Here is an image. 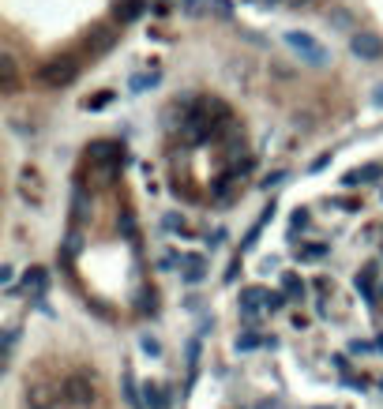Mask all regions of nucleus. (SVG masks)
<instances>
[{"mask_svg":"<svg viewBox=\"0 0 383 409\" xmlns=\"http://www.w3.org/2000/svg\"><path fill=\"white\" fill-rule=\"evenodd\" d=\"M60 390H64V402L76 406V409L94 406V398H98V387H94V379H91L86 372H71V375H64Z\"/></svg>","mask_w":383,"mask_h":409,"instance_id":"1","label":"nucleus"},{"mask_svg":"<svg viewBox=\"0 0 383 409\" xmlns=\"http://www.w3.org/2000/svg\"><path fill=\"white\" fill-rule=\"evenodd\" d=\"M60 402H64L60 383H53V379L27 383V409H57Z\"/></svg>","mask_w":383,"mask_h":409,"instance_id":"2","label":"nucleus"},{"mask_svg":"<svg viewBox=\"0 0 383 409\" xmlns=\"http://www.w3.org/2000/svg\"><path fill=\"white\" fill-rule=\"evenodd\" d=\"M76 71H79V60L76 57H57V60L45 64V68H38V79H42L45 86H64V83H71V79H76Z\"/></svg>","mask_w":383,"mask_h":409,"instance_id":"3","label":"nucleus"},{"mask_svg":"<svg viewBox=\"0 0 383 409\" xmlns=\"http://www.w3.org/2000/svg\"><path fill=\"white\" fill-rule=\"evenodd\" d=\"M286 45H290V49L297 53L301 60H308V64H323V60H327V49H323L319 42H312V34L290 30V34H286Z\"/></svg>","mask_w":383,"mask_h":409,"instance_id":"4","label":"nucleus"},{"mask_svg":"<svg viewBox=\"0 0 383 409\" xmlns=\"http://www.w3.org/2000/svg\"><path fill=\"white\" fill-rule=\"evenodd\" d=\"M45 285H49V270H45V267H27V270H23V293H27L30 304L42 308V312H45V301H42Z\"/></svg>","mask_w":383,"mask_h":409,"instance_id":"5","label":"nucleus"},{"mask_svg":"<svg viewBox=\"0 0 383 409\" xmlns=\"http://www.w3.org/2000/svg\"><path fill=\"white\" fill-rule=\"evenodd\" d=\"M207 270H211L207 255H199V252H185V255H181V267H177V274L185 278L188 285H199V282L207 278Z\"/></svg>","mask_w":383,"mask_h":409,"instance_id":"6","label":"nucleus"},{"mask_svg":"<svg viewBox=\"0 0 383 409\" xmlns=\"http://www.w3.org/2000/svg\"><path fill=\"white\" fill-rule=\"evenodd\" d=\"M263 304H267V290H259V285H244L241 296H237V308H241L244 323H255V316L263 312Z\"/></svg>","mask_w":383,"mask_h":409,"instance_id":"7","label":"nucleus"},{"mask_svg":"<svg viewBox=\"0 0 383 409\" xmlns=\"http://www.w3.org/2000/svg\"><path fill=\"white\" fill-rule=\"evenodd\" d=\"M380 180H383V162H369V165H361V170L342 176L346 188H369V184H380Z\"/></svg>","mask_w":383,"mask_h":409,"instance_id":"8","label":"nucleus"},{"mask_svg":"<svg viewBox=\"0 0 383 409\" xmlns=\"http://www.w3.org/2000/svg\"><path fill=\"white\" fill-rule=\"evenodd\" d=\"M327 255H331L327 240H301V244H293V259L297 263H323Z\"/></svg>","mask_w":383,"mask_h":409,"instance_id":"9","label":"nucleus"},{"mask_svg":"<svg viewBox=\"0 0 383 409\" xmlns=\"http://www.w3.org/2000/svg\"><path fill=\"white\" fill-rule=\"evenodd\" d=\"M376 278H380V267H376V263H364V267L357 270V278H353L357 293H361L369 304H376V296H380V290H376Z\"/></svg>","mask_w":383,"mask_h":409,"instance_id":"10","label":"nucleus"},{"mask_svg":"<svg viewBox=\"0 0 383 409\" xmlns=\"http://www.w3.org/2000/svg\"><path fill=\"white\" fill-rule=\"evenodd\" d=\"M349 49H353V57H361V60H380L383 57V42L376 34H353L349 38Z\"/></svg>","mask_w":383,"mask_h":409,"instance_id":"11","label":"nucleus"},{"mask_svg":"<svg viewBox=\"0 0 383 409\" xmlns=\"http://www.w3.org/2000/svg\"><path fill=\"white\" fill-rule=\"evenodd\" d=\"M237 353H252V349H275V334H259V331H241L233 342Z\"/></svg>","mask_w":383,"mask_h":409,"instance_id":"12","label":"nucleus"},{"mask_svg":"<svg viewBox=\"0 0 383 409\" xmlns=\"http://www.w3.org/2000/svg\"><path fill=\"white\" fill-rule=\"evenodd\" d=\"M282 293L290 296V301H301V304H305V296H308V282L297 274V270H286V274H282Z\"/></svg>","mask_w":383,"mask_h":409,"instance_id":"13","label":"nucleus"},{"mask_svg":"<svg viewBox=\"0 0 383 409\" xmlns=\"http://www.w3.org/2000/svg\"><path fill=\"white\" fill-rule=\"evenodd\" d=\"M143 406H150V409H165V406H170V390L158 387V383H143Z\"/></svg>","mask_w":383,"mask_h":409,"instance_id":"14","label":"nucleus"},{"mask_svg":"<svg viewBox=\"0 0 383 409\" xmlns=\"http://www.w3.org/2000/svg\"><path fill=\"white\" fill-rule=\"evenodd\" d=\"M162 226L170 229V233H181V237H196V229H192L185 218H177V214H165V218H162Z\"/></svg>","mask_w":383,"mask_h":409,"instance_id":"15","label":"nucleus"},{"mask_svg":"<svg viewBox=\"0 0 383 409\" xmlns=\"http://www.w3.org/2000/svg\"><path fill=\"white\" fill-rule=\"evenodd\" d=\"M286 301H290V296H286L282 290H275V293L267 290V304H263V312H267V316H275V312H286Z\"/></svg>","mask_w":383,"mask_h":409,"instance_id":"16","label":"nucleus"},{"mask_svg":"<svg viewBox=\"0 0 383 409\" xmlns=\"http://www.w3.org/2000/svg\"><path fill=\"white\" fill-rule=\"evenodd\" d=\"M143 12V0H128V4L117 8V23H128V19H135V15Z\"/></svg>","mask_w":383,"mask_h":409,"instance_id":"17","label":"nucleus"},{"mask_svg":"<svg viewBox=\"0 0 383 409\" xmlns=\"http://www.w3.org/2000/svg\"><path fill=\"white\" fill-rule=\"evenodd\" d=\"M4 91L8 94L15 91V57L12 53H4Z\"/></svg>","mask_w":383,"mask_h":409,"instance_id":"18","label":"nucleus"},{"mask_svg":"<svg viewBox=\"0 0 383 409\" xmlns=\"http://www.w3.org/2000/svg\"><path fill=\"white\" fill-rule=\"evenodd\" d=\"M109 102H113V94L102 91V94H94V98H86V102H83V109H86V113H91V109H106Z\"/></svg>","mask_w":383,"mask_h":409,"instance_id":"19","label":"nucleus"},{"mask_svg":"<svg viewBox=\"0 0 383 409\" xmlns=\"http://www.w3.org/2000/svg\"><path fill=\"white\" fill-rule=\"evenodd\" d=\"M308 218H312V211L297 207V211H293V222H290V229H293V233H297V229H308Z\"/></svg>","mask_w":383,"mask_h":409,"instance_id":"20","label":"nucleus"},{"mask_svg":"<svg viewBox=\"0 0 383 409\" xmlns=\"http://www.w3.org/2000/svg\"><path fill=\"white\" fill-rule=\"evenodd\" d=\"M117 226H121V233H124L128 240H139V229H135V218H132V214H124V218L117 222Z\"/></svg>","mask_w":383,"mask_h":409,"instance_id":"21","label":"nucleus"},{"mask_svg":"<svg viewBox=\"0 0 383 409\" xmlns=\"http://www.w3.org/2000/svg\"><path fill=\"white\" fill-rule=\"evenodd\" d=\"M349 353H353V357H364V353H376V342H361V338H353V342H349Z\"/></svg>","mask_w":383,"mask_h":409,"instance_id":"22","label":"nucleus"},{"mask_svg":"<svg viewBox=\"0 0 383 409\" xmlns=\"http://www.w3.org/2000/svg\"><path fill=\"white\" fill-rule=\"evenodd\" d=\"M154 83H158V71H143V75H135V79H132L135 91H143V86H154Z\"/></svg>","mask_w":383,"mask_h":409,"instance_id":"23","label":"nucleus"},{"mask_svg":"<svg viewBox=\"0 0 383 409\" xmlns=\"http://www.w3.org/2000/svg\"><path fill=\"white\" fill-rule=\"evenodd\" d=\"M331 207H338V211H361V203H357V199H346V196L331 199Z\"/></svg>","mask_w":383,"mask_h":409,"instance_id":"24","label":"nucleus"},{"mask_svg":"<svg viewBox=\"0 0 383 409\" xmlns=\"http://www.w3.org/2000/svg\"><path fill=\"white\" fill-rule=\"evenodd\" d=\"M143 353H147V357H158V353H162V346H158L154 338H143Z\"/></svg>","mask_w":383,"mask_h":409,"instance_id":"25","label":"nucleus"},{"mask_svg":"<svg viewBox=\"0 0 383 409\" xmlns=\"http://www.w3.org/2000/svg\"><path fill=\"white\" fill-rule=\"evenodd\" d=\"M0 282H4V285L15 282V267H12V263H4V270H0Z\"/></svg>","mask_w":383,"mask_h":409,"instance_id":"26","label":"nucleus"},{"mask_svg":"<svg viewBox=\"0 0 383 409\" xmlns=\"http://www.w3.org/2000/svg\"><path fill=\"white\" fill-rule=\"evenodd\" d=\"M226 240V229H214V233H207V244H222Z\"/></svg>","mask_w":383,"mask_h":409,"instance_id":"27","label":"nucleus"},{"mask_svg":"<svg viewBox=\"0 0 383 409\" xmlns=\"http://www.w3.org/2000/svg\"><path fill=\"white\" fill-rule=\"evenodd\" d=\"M282 4H286V8H308L312 0H282Z\"/></svg>","mask_w":383,"mask_h":409,"instance_id":"28","label":"nucleus"},{"mask_svg":"<svg viewBox=\"0 0 383 409\" xmlns=\"http://www.w3.org/2000/svg\"><path fill=\"white\" fill-rule=\"evenodd\" d=\"M214 8H218V15H229V0H214Z\"/></svg>","mask_w":383,"mask_h":409,"instance_id":"29","label":"nucleus"},{"mask_svg":"<svg viewBox=\"0 0 383 409\" xmlns=\"http://www.w3.org/2000/svg\"><path fill=\"white\" fill-rule=\"evenodd\" d=\"M372 98H376V106L383 109V86H376V91H372Z\"/></svg>","mask_w":383,"mask_h":409,"instance_id":"30","label":"nucleus"},{"mask_svg":"<svg viewBox=\"0 0 383 409\" xmlns=\"http://www.w3.org/2000/svg\"><path fill=\"white\" fill-rule=\"evenodd\" d=\"M376 353H383V331L376 334Z\"/></svg>","mask_w":383,"mask_h":409,"instance_id":"31","label":"nucleus"},{"mask_svg":"<svg viewBox=\"0 0 383 409\" xmlns=\"http://www.w3.org/2000/svg\"><path fill=\"white\" fill-rule=\"evenodd\" d=\"M380 199H383V188H380Z\"/></svg>","mask_w":383,"mask_h":409,"instance_id":"32","label":"nucleus"},{"mask_svg":"<svg viewBox=\"0 0 383 409\" xmlns=\"http://www.w3.org/2000/svg\"><path fill=\"white\" fill-rule=\"evenodd\" d=\"M188 4H196V0H188Z\"/></svg>","mask_w":383,"mask_h":409,"instance_id":"33","label":"nucleus"},{"mask_svg":"<svg viewBox=\"0 0 383 409\" xmlns=\"http://www.w3.org/2000/svg\"><path fill=\"white\" fill-rule=\"evenodd\" d=\"M380 248H383V244H380Z\"/></svg>","mask_w":383,"mask_h":409,"instance_id":"34","label":"nucleus"}]
</instances>
